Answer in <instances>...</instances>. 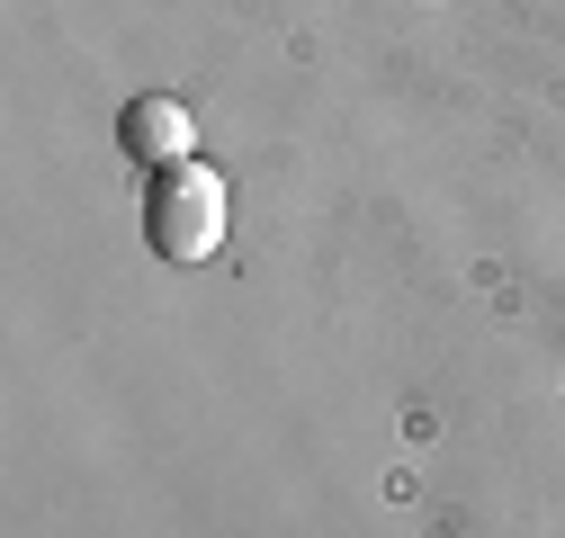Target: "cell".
Listing matches in <instances>:
<instances>
[{
	"label": "cell",
	"mask_w": 565,
	"mask_h": 538,
	"mask_svg": "<svg viewBox=\"0 0 565 538\" xmlns=\"http://www.w3.org/2000/svg\"><path fill=\"white\" fill-rule=\"evenodd\" d=\"M225 225H234V207H225V180L206 171V162L153 171V189H145V243H153L171 269L216 260V251H225Z\"/></svg>",
	"instance_id": "obj_1"
},
{
	"label": "cell",
	"mask_w": 565,
	"mask_h": 538,
	"mask_svg": "<svg viewBox=\"0 0 565 538\" xmlns=\"http://www.w3.org/2000/svg\"><path fill=\"white\" fill-rule=\"evenodd\" d=\"M117 144H126V162L171 171V162H198V126H189V108H180V99H126Z\"/></svg>",
	"instance_id": "obj_2"
}]
</instances>
